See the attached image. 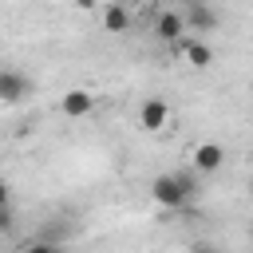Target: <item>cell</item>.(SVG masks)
Segmentation results:
<instances>
[{"instance_id":"277c9868","label":"cell","mask_w":253,"mask_h":253,"mask_svg":"<svg viewBox=\"0 0 253 253\" xmlns=\"http://www.w3.org/2000/svg\"><path fill=\"white\" fill-rule=\"evenodd\" d=\"M186 12H162L158 20H154V36L162 40V43H182L186 40Z\"/></svg>"},{"instance_id":"6da1fadb","label":"cell","mask_w":253,"mask_h":253,"mask_svg":"<svg viewBox=\"0 0 253 253\" xmlns=\"http://www.w3.org/2000/svg\"><path fill=\"white\" fill-rule=\"evenodd\" d=\"M150 194H154V202H158L162 210H182V206H190V198H194V178H190L186 170L158 174L154 186H150Z\"/></svg>"},{"instance_id":"52a82bcc","label":"cell","mask_w":253,"mask_h":253,"mask_svg":"<svg viewBox=\"0 0 253 253\" xmlns=\"http://www.w3.org/2000/svg\"><path fill=\"white\" fill-rule=\"evenodd\" d=\"M186 28H190L194 36H206V32L217 28V12H213L210 4H202V0H194L190 12H186Z\"/></svg>"},{"instance_id":"9c48e42d","label":"cell","mask_w":253,"mask_h":253,"mask_svg":"<svg viewBox=\"0 0 253 253\" xmlns=\"http://www.w3.org/2000/svg\"><path fill=\"white\" fill-rule=\"evenodd\" d=\"M103 28L115 32V36H119V32H130V12H126V4H119V0L107 4V12H103Z\"/></svg>"},{"instance_id":"5b68a950","label":"cell","mask_w":253,"mask_h":253,"mask_svg":"<svg viewBox=\"0 0 253 253\" xmlns=\"http://www.w3.org/2000/svg\"><path fill=\"white\" fill-rule=\"evenodd\" d=\"M166 123H170V107H166L162 99H146V103L138 107V126H142V130L158 134V130H166Z\"/></svg>"},{"instance_id":"ba28073f","label":"cell","mask_w":253,"mask_h":253,"mask_svg":"<svg viewBox=\"0 0 253 253\" xmlns=\"http://www.w3.org/2000/svg\"><path fill=\"white\" fill-rule=\"evenodd\" d=\"M182 55L190 59V67H198V71H206L210 63H213V47L210 43H202L194 32H186V40H182Z\"/></svg>"},{"instance_id":"30bf717a","label":"cell","mask_w":253,"mask_h":253,"mask_svg":"<svg viewBox=\"0 0 253 253\" xmlns=\"http://www.w3.org/2000/svg\"><path fill=\"white\" fill-rule=\"evenodd\" d=\"M16 229V217H12V210H8V202L0 206V233H12Z\"/></svg>"},{"instance_id":"7c38bea8","label":"cell","mask_w":253,"mask_h":253,"mask_svg":"<svg viewBox=\"0 0 253 253\" xmlns=\"http://www.w3.org/2000/svg\"><path fill=\"white\" fill-rule=\"evenodd\" d=\"M249 241H253V225H249Z\"/></svg>"},{"instance_id":"8992f818","label":"cell","mask_w":253,"mask_h":253,"mask_svg":"<svg viewBox=\"0 0 253 253\" xmlns=\"http://www.w3.org/2000/svg\"><path fill=\"white\" fill-rule=\"evenodd\" d=\"M59 111H63L67 119H87V115L95 111V95L83 91V87H75V91H67V95L59 99Z\"/></svg>"},{"instance_id":"8fae6325","label":"cell","mask_w":253,"mask_h":253,"mask_svg":"<svg viewBox=\"0 0 253 253\" xmlns=\"http://www.w3.org/2000/svg\"><path fill=\"white\" fill-rule=\"evenodd\" d=\"M8 198H12V194H8V182H4V178H0V206H4V202H8Z\"/></svg>"},{"instance_id":"7a4b0ae2","label":"cell","mask_w":253,"mask_h":253,"mask_svg":"<svg viewBox=\"0 0 253 253\" xmlns=\"http://www.w3.org/2000/svg\"><path fill=\"white\" fill-rule=\"evenodd\" d=\"M36 91V83L16 71V67H0V103H24L28 95Z\"/></svg>"},{"instance_id":"3957f363","label":"cell","mask_w":253,"mask_h":253,"mask_svg":"<svg viewBox=\"0 0 253 253\" xmlns=\"http://www.w3.org/2000/svg\"><path fill=\"white\" fill-rule=\"evenodd\" d=\"M221 162H225V146L221 142H198L190 150V166L198 174H213V170H221Z\"/></svg>"}]
</instances>
